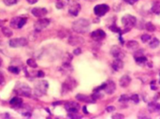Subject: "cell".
<instances>
[{"instance_id": "6da1fadb", "label": "cell", "mask_w": 160, "mask_h": 119, "mask_svg": "<svg viewBox=\"0 0 160 119\" xmlns=\"http://www.w3.org/2000/svg\"><path fill=\"white\" fill-rule=\"evenodd\" d=\"M72 29L76 33H80V34L86 33L90 29V23L87 19H84V18L78 19L73 23Z\"/></svg>"}, {"instance_id": "7a4b0ae2", "label": "cell", "mask_w": 160, "mask_h": 119, "mask_svg": "<svg viewBox=\"0 0 160 119\" xmlns=\"http://www.w3.org/2000/svg\"><path fill=\"white\" fill-rule=\"evenodd\" d=\"M122 23H123L124 27H125V30L122 31V33H126V32H128V30H130L132 27H134L136 25V23H137V19H136V17H134L133 15L127 14L122 18Z\"/></svg>"}, {"instance_id": "3957f363", "label": "cell", "mask_w": 160, "mask_h": 119, "mask_svg": "<svg viewBox=\"0 0 160 119\" xmlns=\"http://www.w3.org/2000/svg\"><path fill=\"white\" fill-rule=\"evenodd\" d=\"M48 87H49V85L47 81H38L35 85L34 93L37 97H41L44 94H46Z\"/></svg>"}, {"instance_id": "277c9868", "label": "cell", "mask_w": 160, "mask_h": 119, "mask_svg": "<svg viewBox=\"0 0 160 119\" xmlns=\"http://www.w3.org/2000/svg\"><path fill=\"white\" fill-rule=\"evenodd\" d=\"M16 93L22 97H30L31 96V88L30 87L25 85V84H20L16 86L15 88Z\"/></svg>"}, {"instance_id": "5b68a950", "label": "cell", "mask_w": 160, "mask_h": 119, "mask_svg": "<svg viewBox=\"0 0 160 119\" xmlns=\"http://www.w3.org/2000/svg\"><path fill=\"white\" fill-rule=\"evenodd\" d=\"M66 110L69 113V117H77L76 114L78 113L79 110H80V105L76 102H69L66 104Z\"/></svg>"}, {"instance_id": "8992f818", "label": "cell", "mask_w": 160, "mask_h": 119, "mask_svg": "<svg viewBox=\"0 0 160 119\" xmlns=\"http://www.w3.org/2000/svg\"><path fill=\"white\" fill-rule=\"evenodd\" d=\"M26 22H27V18L25 17H14L10 20V26L12 28L19 29V28H22L26 23Z\"/></svg>"}, {"instance_id": "52a82bcc", "label": "cell", "mask_w": 160, "mask_h": 119, "mask_svg": "<svg viewBox=\"0 0 160 119\" xmlns=\"http://www.w3.org/2000/svg\"><path fill=\"white\" fill-rule=\"evenodd\" d=\"M109 10H110V7L108 5H106V4H99V5H97L95 7L94 13L98 17H102Z\"/></svg>"}, {"instance_id": "ba28073f", "label": "cell", "mask_w": 160, "mask_h": 119, "mask_svg": "<svg viewBox=\"0 0 160 119\" xmlns=\"http://www.w3.org/2000/svg\"><path fill=\"white\" fill-rule=\"evenodd\" d=\"M27 43H28V41L25 38H16L10 39V46L12 47V48H18V47L26 46Z\"/></svg>"}, {"instance_id": "9c48e42d", "label": "cell", "mask_w": 160, "mask_h": 119, "mask_svg": "<svg viewBox=\"0 0 160 119\" xmlns=\"http://www.w3.org/2000/svg\"><path fill=\"white\" fill-rule=\"evenodd\" d=\"M49 25H50L49 19H46V18L39 19L35 23V29L36 31H38V32H41V31H42L44 28H46Z\"/></svg>"}, {"instance_id": "30bf717a", "label": "cell", "mask_w": 160, "mask_h": 119, "mask_svg": "<svg viewBox=\"0 0 160 119\" xmlns=\"http://www.w3.org/2000/svg\"><path fill=\"white\" fill-rule=\"evenodd\" d=\"M76 85H77V83H76L74 79L71 77H69L66 80V82L63 84V91L64 92H69L70 90L75 88Z\"/></svg>"}, {"instance_id": "8fae6325", "label": "cell", "mask_w": 160, "mask_h": 119, "mask_svg": "<svg viewBox=\"0 0 160 119\" xmlns=\"http://www.w3.org/2000/svg\"><path fill=\"white\" fill-rule=\"evenodd\" d=\"M91 38L93 39L94 41H100L106 38V33L104 32L102 29H97L91 33Z\"/></svg>"}, {"instance_id": "7c38bea8", "label": "cell", "mask_w": 160, "mask_h": 119, "mask_svg": "<svg viewBox=\"0 0 160 119\" xmlns=\"http://www.w3.org/2000/svg\"><path fill=\"white\" fill-rule=\"evenodd\" d=\"M69 43L72 46H79L83 43V39L82 37H79V36L71 35L69 38Z\"/></svg>"}, {"instance_id": "4fadbf2b", "label": "cell", "mask_w": 160, "mask_h": 119, "mask_svg": "<svg viewBox=\"0 0 160 119\" xmlns=\"http://www.w3.org/2000/svg\"><path fill=\"white\" fill-rule=\"evenodd\" d=\"M32 14L36 17L41 18L47 14V10L45 8H35V9L32 10Z\"/></svg>"}, {"instance_id": "5bb4252c", "label": "cell", "mask_w": 160, "mask_h": 119, "mask_svg": "<svg viewBox=\"0 0 160 119\" xmlns=\"http://www.w3.org/2000/svg\"><path fill=\"white\" fill-rule=\"evenodd\" d=\"M115 89H116V85H115L114 82L113 81H108V83H106L105 85V88H104V91L109 94V95H111L114 93Z\"/></svg>"}, {"instance_id": "9a60e30c", "label": "cell", "mask_w": 160, "mask_h": 119, "mask_svg": "<svg viewBox=\"0 0 160 119\" xmlns=\"http://www.w3.org/2000/svg\"><path fill=\"white\" fill-rule=\"evenodd\" d=\"M76 98L79 100L80 101L85 102V103H95V100L93 98V96H85V95L79 94L76 96Z\"/></svg>"}, {"instance_id": "2e32d148", "label": "cell", "mask_w": 160, "mask_h": 119, "mask_svg": "<svg viewBox=\"0 0 160 119\" xmlns=\"http://www.w3.org/2000/svg\"><path fill=\"white\" fill-rule=\"evenodd\" d=\"M111 54L115 58H122L124 56V53L122 52L121 48L118 46H113L111 49Z\"/></svg>"}, {"instance_id": "e0dca14e", "label": "cell", "mask_w": 160, "mask_h": 119, "mask_svg": "<svg viewBox=\"0 0 160 119\" xmlns=\"http://www.w3.org/2000/svg\"><path fill=\"white\" fill-rule=\"evenodd\" d=\"M80 11H81V5L78 3H74L69 7V12L70 15H72V16H77Z\"/></svg>"}, {"instance_id": "ac0fdd59", "label": "cell", "mask_w": 160, "mask_h": 119, "mask_svg": "<svg viewBox=\"0 0 160 119\" xmlns=\"http://www.w3.org/2000/svg\"><path fill=\"white\" fill-rule=\"evenodd\" d=\"M111 66H113V69L114 70L119 71L121 69H123L124 63H123V61H122L121 58H115V60L113 62V64H111Z\"/></svg>"}, {"instance_id": "d6986e66", "label": "cell", "mask_w": 160, "mask_h": 119, "mask_svg": "<svg viewBox=\"0 0 160 119\" xmlns=\"http://www.w3.org/2000/svg\"><path fill=\"white\" fill-rule=\"evenodd\" d=\"M130 82H131L130 77L127 76V75H124V76H122L121 79H120L119 84H120V85H121L122 87H127L129 85Z\"/></svg>"}, {"instance_id": "ffe728a7", "label": "cell", "mask_w": 160, "mask_h": 119, "mask_svg": "<svg viewBox=\"0 0 160 119\" xmlns=\"http://www.w3.org/2000/svg\"><path fill=\"white\" fill-rule=\"evenodd\" d=\"M148 110L150 111L151 113H160V104L157 102H151L148 105Z\"/></svg>"}, {"instance_id": "44dd1931", "label": "cell", "mask_w": 160, "mask_h": 119, "mask_svg": "<svg viewBox=\"0 0 160 119\" xmlns=\"http://www.w3.org/2000/svg\"><path fill=\"white\" fill-rule=\"evenodd\" d=\"M10 105L14 107V108H18V107H20L22 105L23 103V100L21 98H18V97H15V98H12L10 101Z\"/></svg>"}, {"instance_id": "7402d4cb", "label": "cell", "mask_w": 160, "mask_h": 119, "mask_svg": "<svg viewBox=\"0 0 160 119\" xmlns=\"http://www.w3.org/2000/svg\"><path fill=\"white\" fill-rule=\"evenodd\" d=\"M126 47L130 50H137L139 49V42L136 41H129L126 42Z\"/></svg>"}, {"instance_id": "603a6c76", "label": "cell", "mask_w": 160, "mask_h": 119, "mask_svg": "<svg viewBox=\"0 0 160 119\" xmlns=\"http://www.w3.org/2000/svg\"><path fill=\"white\" fill-rule=\"evenodd\" d=\"M159 44H160L159 39H157V38H154V39H151L149 46H150V48H152V49H155V48H157V47L159 46Z\"/></svg>"}, {"instance_id": "cb8c5ba5", "label": "cell", "mask_w": 160, "mask_h": 119, "mask_svg": "<svg viewBox=\"0 0 160 119\" xmlns=\"http://www.w3.org/2000/svg\"><path fill=\"white\" fill-rule=\"evenodd\" d=\"M152 11L155 14H160V1H155L152 7Z\"/></svg>"}, {"instance_id": "d4e9b609", "label": "cell", "mask_w": 160, "mask_h": 119, "mask_svg": "<svg viewBox=\"0 0 160 119\" xmlns=\"http://www.w3.org/2000/svg\"><path fill=\"white\" fill-rule=\"evenodd\" d=\"M135 59H136V63H137L138 65L143 66L147 63V58L144 56V55H141V56H139V57L135 58Z\"/></svg>"}, {"instance_id": "484cf974", "label": "cell", "mask_w": 160, "mask_h": 119, "mask_svg": "<svg viewBox=\"0 0 160 119\" xmlns=\"http://www.w3.org/2000/svg\"><path fill=\"white\" fill-rule=\"evenodd\" d=\"M2 33L4 34V36H6V37L10 38L12 36V31H11L10 28H8V27H3L2 28Z\"/></svg>"}, {"instance_id": "4316f807", "label": "cell", "mask_w": 160, "mask_h": 119, "mask_svg": "<svg viewBox=\"0 0 160 119\" xmlns=\"http://www.w3.org/2000/svg\"><path fill=\"white\" fill-rule=\"evenodd\" d=\"M145 28H146L147 31H150V32H154V31H155V26L151 22L146 23V25H145Z\"/></svg>"}, {"instance_id": "83f0119b", "label": "cell", "mask_w": 160, "mask_h": 119, "mask_svg": "<svg viewBox=\"0 0 160 119\" xmlns=\"http://www.w3.org/2000/svg\"><path fill=\"white\" fill-rule=\"evenodd\" d=\"M9 69L10 72L13 73V74H19V72H20V69L17 68V67H14V66L9 67V69Z\"/></svg>"}, {"instance_id": "f1b7e54d", "label": "cell", "mask_w": 160, "mask_h": 119, "mask_svg": "<svg viewBox=\"0 0 160 119\" xmlns=\"http://www.w3.org/2000/svg\"><path fill=\"white\" fill-rule=\"evenodd\" d=\"M27 65H28L29 67H31V68H37L38 67V64L36 63V61L34 60V59H27Z\"/></svg>"}, {"instance_id": "f546056e", "label": "cell", "mask_w": 160, "mask_h": 119, "mask_svg": "<svg viewBox=\"0 0 160 119\" xmlns=\"http://www.w3.org/2000/svg\"><path fill=\"white\" fill-rule=\"evenodd\" d=\"M151 39H152V37H151L150 35H148V34H143V35L141 36V41H142L143 43L148 42Z\"/></svg>"}, {"instance_id": "4dcf8cb0", "label": "cell", "mask_w": 160, "mask_h": 119, "mask_svg": "<svg viewBox=\"0 0 160 119\" xmlns=\"http://www.w3.org/2000/svg\"><path fill=\"white\" fill-rule=\"evenodd\" d=\"M3 2L7 6H12L17 3V0H3Z\"/></svg>"}, {"instance_id": "1f68e13d", "label": "cell", "mask_w": 160, "mask_h": 119, "mask_svg": "<svg viewBox=\"0 0 160 119\" xmlns=\"http://www.w3.org/2000/svg\"><path fill=\"white\" fill-rule=\"evenodd\" d=\"M55 6H56L57 9L61 10V9H63L64 7H65V3H64V2L62 1V0H57L56 4H55Z\"/></svg>"}, {"instance_id": "d6a6232c", "label": "cell", "mask_w": 160, "mask_h": 119, "mask_svg": "<svg viewBox=\"0 0 160 119\" xmlns=\"http://www.w3.org/2000/svg\"><path fill=\"white\" fill-rule=\"evenodd\" d=\"M110 29L113 31V32H116V33H122V31H121V29L119 28V27H117L115 25H111L110 26Z\"/></svg>"}, {"instance_id": "836d02e7", "label": "cell", "mask_w": 160, "mask_h": 119, "mask_svg": "<svg viewBox=\"0 0 160 119\" xmlns=\"http://www.w3.org/2000/svg\"><path fill=\"white\" fill-rule=\"evenodd\" d=\"M130 100H132L134 103H139V96L138 95H132V96L130 97Z\"/></svg>"}, {"instance_id": "e575fe53", "label": "cell", "mask_w": 160, "mask_h": 119, "mask_svg": "<svg viewBox=\"0 0 160 119\" xmlns=\"http://www.w3.org/2000/svg\"><path fill=\"white\" fill-rule=\"evenodd\" d=\"M130 100V97H128L127 95H123V96H121L120 97V100H119V101L120 102H125V101H127V100Z\"/></svg>"}, {"instance_id": "d590c367", "label": "cell", "mask_w": 160, "mask_h": 119, "mask_svg": "<svg viewBox=\"0 0 160 119\" xmlns=\"http://www.w3.org/2000/svg\"><path fill=\"white\" fill-rule=\"evenodd\" d=\"M143 51L142 50H141V51H139V52H136L135 53V54H134V57L135 58H137V57H139V56H141V55H143Z\"/></svg>"}, {"instance_id": "8d00e7d4", "label": "cell", "mask_w": 160, "mask_h": 119, "mask_svg": "<svg viewBox=\"0 0 160 119\" xmlns=\"http://www.w3.org/2000/svg\"><path fill=\"white\" fill-rule=\"evenodd\" d=\"M81 53H82L81 48H77V49H75V50H74V52H73V54H74L75 55H79V54H81Z\"/></svg>"}, {"instance_id": "74e56055", "label": "cell", "mask_w": 160, "mask_h": 119, "mask_svg": "<svg viewBox=\"0 0 160 119\" xmlns=\"http://www.w3.org/2000/svg\"><path fill=\"white\" fill-rule=\"evenodd\" d=\"M125 1L126 2V3H128V4H130V5H134L135 3H137L139 0H125Z\"/></svg>"}, {"instance_id": "f35d334b", "label": "cell", "mask_w": 160, "mask_h": 119, "mask_svg": "<svg viewBox=\"0 0 160 119\" xmlns=\"http://www.w3.org/2000/svg\"><path fill=\"white\" fill-rule=\"evenodd\" d=\"M106 110H107V112H109V113H111V112H113V111L115 110V108H114V107H113V106H108Z\"/></svg>"}, {"instance_id": "ab89813d", "label": "cell", "mask_w": 160, "mask_h": 119, "mask_svg": "<svg viewBox=\"0 0 160 119\" xmlns=\"http://www.w3.org/2000/svg\"><path fill=\"white\" fill-rule=\"evenodd\" d=\"M113 118H124V116L123 114H113Z\"/></svg>"}, {"instance_id": "60d3db41", "label": "cell", "mask_w": 160, "mask_h": 119, "mask_svg": "<svg viewBox=\"0 0 160 119\" xmlns=\"http://www.w3.org/2000/svg\"><path fill=\"white\" fill-rule=\"evenodd\" d=\"M5 23H6L5 20H1V19H0V27H3V25H5Z\"/></svg>"}, {"instance_id": "b9f144b4", "label": "cell", "mask_w": 160, "mask_h": 119, "mask_svg": "<svg viewBox=\"0 0 160 119\" xmlns=\"http://www.w3.org/2000/svg\"><path fill=\"white\" fill-rule=\"evenodd\" d=\"M44 76V72H43V71H38V77H43Z\"/></svg>"}, {"instance_id": "7bdbcfd3", "label": "cell", "mask_w": 160, "mask_h": 119, "mask_svg": "<svg viewBox=\"0 0 160 119\" xmlns=\"http://www.w3.org/2000/svg\"><path fill=\"white\" fill-rule=\"evenodd\" d=\"M27 2H28L29 4H32V5H33V4L38 2V0H27Z\"/></svg>"}, {"instance_id": "ee69618b", "label": "cell", "mask_w": 160, "mask_h": 119, "mask_svg": "<svg viewBox=\"0 0 160 119\" xmlns=\"http://www.w3.org/2000/svg\"><path fill=\"white\" fill-rule=\"evenodd\" d=\"M3 83H4V77L0 74V85H2Z\"/></svg>"}, {"instance_id": "f6af8a7d", "label": "cell", "mask_w": 160, "mask_h": 119, "mask_svg": "<svg viewBox=\"0 0 160 119\" xmlns=\"http://www.w3.org/2000/svg\"><path fill=\"white\" fill-rule=\"evenodd\" d=\"M83 112H84V113H85V114H88V113H88L87 109H86V106L83 107Z\"/></svg>"}, {"instance_id": "bcb514c9", "label": "cell", "mask_w": 160, "mask_h": 119, "mask_svg": "<svg viewBox=\"0 0 160 119\" xmlns=\"http://www.w3.org/2000/svg\"><path fill=\"white\" fill-rule=\"evenodd\" d=\"M1 65H2V59L0 58V66H1Z\"/></svg>"}, {"instance_id": "7dc6e473", "label": "cell", "mask_w": 160, "mask_h": 119, "mask_svg": "<svg viewBox=\"0 0 160 119\" xmlns=\"http://www.w3.org/2000/svg\"><path fill=\"white\" fill-rule=\"evenodd\" d=\"M67 1H69V2H71V1H73V0H67Z\"/></svg>"}]
</instances>
